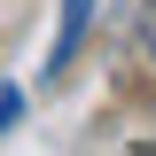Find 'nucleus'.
I'll return each instance as SVG.
<instances>
[{"instance_id":"f03ea898","label":"nucleus","mask_w":156,"mask_h":156,"mask_svg":"<svg viewBox=\"0 0 156 156\" xmlns=\"http://www.w3.org/2000/svg\"><path fill=\"white\" fill-rule=\"evenodd\" d=\"M16 117H23V86H8V78H0V133H8Z\"/></svg>"},{"instance_id":"f257e3e1","label":"nucleus","mask_w":156,"mask_h":156,"mask_svg":"<svg viewBox=\"0 0 156 156\" xmlns=\"http://www.w3.org/2000/svg\"><path fill=\"white\" fill-rule=\"evenodd\" d=\"M86 23H94V0H62L55 39H47V78H62V70L78 62V47H86Z\"/></svg>"},{"instance_id":"7ed1b4c3","label":"nucleus","mask_w":156,"mask_h":156,"mask_svg":"<svg viewBox=\"0 0 156 156\" xmlns=\"http://www.w3.org/2000/svg\"><path fill=\"white\" fill-rule=\"evenodd\" d=\"M148 47H156V8H148Z\"/></svg>"}]
</instances>
